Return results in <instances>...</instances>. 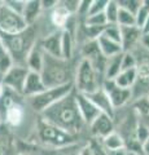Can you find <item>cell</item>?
<instances>
[{"mask_svg":"<svg viewBox=\"0 0 149 155\" xmlns=\"http://www.w3.org/2000/svg\"><path fill=\"white\" fill-rule=\"evenodd\" d=\"M27 72H29V70L26 66L13 65L11 69L2 76L0 84H2L4 88L11 89L14 93L22 96V89H23V84H25Z\"/></svg>","mask_w":149,"mask_h":155,"instance_id":"8","label":"cell"},{"mask_svg":"<svg viewBox=\"0 0 149 155\" xmlns=\"http://www.w3.org/2000/svg\"><path fill=\"white\" fill-rule=\"evenodd\" d=\"M101 87H103V89L107 92V94L109 96V100H110V102H112L114 110L124 107L132 98V91L118 87L114 83V80L104 79Z\"/></svg>","mask_w":149,"mask_h":155,"instance_id":"9","label":"cell"},{"mask_svg":"<svg viewBox=\"0 0 149 155\" xmlns=\"http://www.w3.org/2000/svg\"><path fill=\"white\" fill-rule=\"evenodd\" d=\"M39 116L44 122L53 124L57 128L78 137L84 128H87L79 114L74 91L70 94L65 96L64 98H61L59 102L52 105L51 107L46 109L42 114H39Z\"/></svg>","mask_w":149,"mask_h":155,"instance_id":"1","label":"cell"},{"mask_svg":"<svg viewBox=\"0 0 149 155\" xmlns=\"http://www.w3.org/2000/svg\"><path fill=\"white\" fill-rule=\"evenodd\" d=\"M60 4L66 9L70 16H75L78 12V7H79V0H66V2H60Z\"/></svg>","mask_w":149,"mask_h":155,"instance_id":"37","label":"cell"},{"mask_svg":"<svg viewBox=\"0 0 149 155\" xmlns=\"http://www.w3.org/2000/svg\"><path fill=\"white\" fill-rule=\"evenodd\" d=\"M107 155H127L126 149L122 150H115V151H107Z\"/></svg>","mask_w":149,"mask_h":155,"instance_id":"42","label":"cell"},{"mask_svg":"<svg viewBox=\"0 0 149 155\" xmlns=\"http://www.w3.org/2000/svg\"><path fill=\"white\" fill-rule=\"evenodd\" d=\"M148 137H149V128L147 127V125H144V124H141V123H139L137 122V127H136V138H137V141H139V143L141 145H144V142L148 140Z\"/></svg>","mask_w":149,"mask_h":155,"instance_id":"36","label":"cell"},{"mask_svg":"<svg viewBox=\"0 0 149 155\" xmlns=\"http://www.w3.org/2000/svg\"><path fill=\"white\" fill-rule=\"evenodd\" d=\"M134 113H135L137 122L149 128V100L148 97H140L134 102Z\"/></svg>","mask_w":149,"mask_h":155,"instance_id":"21","label":"cell"},{"mask_svg":"<svg viewBox=\"0 0 149 155\" xmlns=\"http://www.w3.org/2000/svg\"><path fill=\"white\" fill-rule=\"evenodd\" d=\"M86 96H87L88 98L91 100V102H92L96 107L100 110V113L107 114V115H109L110 118H113V119L115 118V110L113 107L112 102H110L109 96L107 94V92L103 89V87H101V88H99L97 91L92 92V93L86 94Z\"/></svg>","mask_w":149,"mask_h":155,"instance_id":"13","label":"cell"},{"mask_svg":"<svg viewBox=\"0 0 149 155\" xmlns=\"http://www.w3.org/2000/svg\"><path fill=\"white\" fill-rule=\"evenodd\" d=\"M42 13V4L39 0H29L25 3V8L22 12V18L27 26H32L36 23L38 17Z\"/></svg>","mask_w":149,"mask_h":155,"instance_id":"18","label":"cell"},{"mask_svg":"<svg viewBox=\"0 0 149 155\" xmlns=\"http://www.w3.org/2000/svg\"><path fill=\"white\" fill-rule=\"evenodd\" d=\"M87 128L90 129V133L96 140H103L115 130V123L113 118L101 113Z\"/></svg>","mask_w":149,"mask_h":155,"instance_id":"10","label":"cell"},{"mask_svg":"<svg viewBox=\"0 0 149 155\" xmlns=\"http://www.w3.org/2000/svg\"><path fill=\"white\" fill-rule=\"evenodd\" d=\"M4 3H5L12 11H14L16 13L22 16V12H23V8H25L26 2H21V0H7V2H4Z\"/></svg>","mask_w":149,"mask_h":155,"instance_id":"38","label":"cell"},{"mask_svg":"<svg viewBox=\"0 0 149 155\" xmlns=\"http://www.w3.org/2000/svg\"><path fill=\"white\" fill-rule=\"evenodd\" d=\"M122 53L117 56L107 58V64H105V70H104V79L107 80H113L119 72H121V64H122Z\"/></svg>","mask_w":149,"mask_h":155,"instance_id":"23","label":"cell"},{"mask_svg":"<svg viewBox=\"0 0 149 155\" xmlns=\"http://www.w3.org/2000/svg\"><path fill=\"white\" fill-rule=\"evenodd\" d=\"M117 3H118L119 8H122L124 11H127L135 16L136 12L139 11V8L141 7L143 0H119Z\"/></svg>","mask_w":149,"mask_h":155,"instance_id":"34","label":"cell"},{"mask_svg":"<svg viewBox=\"0 0 149 155\" xmlns=\"http://www.w3.org/2000/svg\"><path fill=\"white\" fill-rule=\"evenodd\" d=\"M12 66H13L12 58L8 54V52L5 48H4V45L2 44V41H0V79H2V76L5 74Z\"/></svg>","mask_w":149,"mask_h":155,"instance_id":"29","label":"cell"},{"mask_svg":"<svg viewBox=\"0 0 149 155\" xmlns=\"http://www.w3.org/2000/svg\"><path fill=\"white\" fill-rule=\"evenodd\" d=\"M114 83L121 88H127L131 89L136 80V69H130V70H124L121 71L119 74L114 78Z\"/></svg>","mask_w":149,"mask_h":155,"instance_id":"25","label":"cell"},{"mask_svg":"<svg viewBox=\"0 0 149 155\" xmlns=\"http://www.w3.org/2000/svg\"><path fill=\"white\" fill-rule=\"evenodd\" d=\"M140 43H141L143 47H145L147 49H149V32L148 34H141Z\"/></svg>","mask_w":149,"mask_h":155,"instance_id":"41","label":"cell"},{"mask_svg":"<svg viewBox=\"0 0 149 155\" xmlns=\"http://www.w3.org/2000/svg\"><path fill=\"white\" fill-rule=\"evenodd\" d=\"M141 150H143L144 155H149V137H148V140L144 142V145L141 146Z\"/></svg>","mask_w":149,"mask_h":155,"instance_id":"43","label":"cell"},{"mask_svg":"<svg viewBox=\"0 0 149 155\" xmlns=\"http://www.w3.org/2000/svg\"><path fill=\"white\" fill-rule=\"evenodd\" d=\"M42 4V11H52L57 4H59V2H56V0H53V2H40Z\"/></svg>","mask_w":149,"mask_h":155,"instance_id":"39","label":"cell"},{"mask_svg":"<svg viewBox=\"0 0 149 155\" xmlns=\"http://www.w3.org/2000/svg\"><path fill=\"white\" fill-rule=\"evenodd\" d=\"M71 16L66 12V9L64 8L60 4H59L52 9L51 11V14H49V18H51V22H52V25H53L56 27V30H59V31H62L64 30V27L66 25V22H68V19L70 18Z\"/></svg>","mask_w":149,"mask_h":155,"instance_id":"22","label":"cell"},{"mask_svg":"<svg viewBox=\"0 0 149 155\" xmlns=\"http://www.w3.org/2000/svg\"><path fill=\"white\" fill-rule=\"evenodd\" d=\"M127 155H144V154H139V153H130V151H127Z\"/></svg>","mask_w":149,"mask_h":155,"instance_id":"44","label":"cell"},{"mask_svg":"<svg viewBox=\"0 0 149 155\" xmlns=\"http://www.w3.org/2000/svg\"><path fill=\"white\" fill-rule=\"evenodd\" d=\"M74 72L75 69L71 66L70 61H66L64 58H56L44 53L40 76L46 88H53V87L73 83Z\"/></svg>","mask_w":149,"mask_h":155,"instance_id":"3","label":"cell"},{"mask_svg":"<svg viewBox=\"0 0 149 155\" xmlns=\"http://www.w3.org/2000/svg\"><path fill=\"white\" fill-rule=\"evenodd\" d=\"M3 92H4V87L0 84V97H2V94H3Z\"/></svg>","mask_w":149,"mask_h":155,"instance_id":"45","label":"cell"},{"mask_svg":"<svg viewBox=\"0 0 149 155\" xmlns=\"http://www.w3.org/2000/svg\"><path fill=\"white\" fill-rule=\"evenodd\" d=\"M74 96H75V102H76V106H78L79 114L82 116V119H83L86 127H88V125L101 113H100V110L91 102V100L86 94L78 93V92L74 91Z\"/></svg>","mask_w":149,"mask_h":155,"instance_id":"11","label":"cell"},{"mask_svg":"<svg viewBox=\"0 0 149 155\" xmlns=\"http://www.w3.org/2000/svg\"><path fill=\"white\" fill-rule=\"evenodd\" d=\"M36 137L39 140L40 146L53 150L75 146L79 140L78 136H73L65 132V130L57 128L56 125L44 122L40 118L36 123Z\"/></svg>","mask_w":149,"mask_h":155,"instance_id":"4","label":"cell"},{"mask_svg":"<svg viewBox=\"0 0 149 155\" xmlns=\"http://www.w3.org/2000/svg\"><path fill=\"white\" fill-rule=\"evenodd\" d=\"M97 45H99V49H100V52H101V54L105 58L117 56V54H119V53L123 52L122 45L119 44V43L112 41V40H109V39L104 38L101 35L97 38Z\"/></svg>","mask_w":149,"mask_h":155,"instance_id":"20","label":"cell"},{"mask_svg":"<svg viewBox=\"0 0 149 155\" xmlns=\"http://www.w3.org/2000/svg\"><path fill=\"white\" fill-rule=\"evenodd\" d=\"M117 25L119 27H131V26H136L135 22V16L131 14L130 12L124 11V9L119 8L118 12V17H117Z\"/></svg>","mask_w":149,"mask_h":155,"instance_id":"30","label":"cell"},{"mask_svg":"<svg viewBox=\"0 0 149 155\" xmlns=\"http://www.w3.org/2000/svg\"><path fill=\"white\" fill-rule=\"evenodd\" d=\"M0 124H2V119H0Z\"/></svg>","mask_w":149,"mask_h":155,"instance_id":"46","label":"cell"},{"mask_svg":"<svg viewBox=\"0 0 149 155\" xmlns=\"http://www.w3.org/2000/svg\"><path fill=\"white\" fill-rule=\"evenodd\" d=\"M107 4H108V0H91L88 16H91V14H97V13H104Z\"/></svg>","mask_w":149,"mask_h":155,"instance_id":"35","label":"cell"},{"mask_svg":"<svg viewBox=\"0 0 149 155\" xmlns=\"http://www.w3.org/2000/svg\"><path fill=\"white\" fill-rule=\"evenodd\" d=\"M84 25L91 26V27H99V28H104L108 25L107 18H105L104 13H97V14H91V16H87L86 19L83 21Z\"/></svg>","mask_w":149,"mask_h":155,"instance_id":"31","label":"cell"},{"mask_svg":"<svg viewBox=\"0 0 149 155\" xmlns=\"http://www.w3.org/2000/svg\"><path fill=\"white\" fill-rule=\"evenodd\" d=\"M141 34V30L136 26L121 27V45L123 52H131V48L140 41Z\"/></svg>","mask_w":149,"mask_h":155,"instance_id":"17","label":"cell"},{"mask_svg":"<svg viewBox=\"0 0 149 155\" xmlns=\"http://www.w3.org/2000/svg\"><path fill=\"white\" fill-rule=\"evenodd\" d=\"M104 76L95 70V67L87 60L82 58L75 67L74 72V91L82 94H90L101 88Z\"/></svg>","mask_w":149,"mask_h":155,"instance_id":"5","label":"cell"},{"mask_svg":"<svg viewBox=\"0 0 149 155\" xmlns=\"http://www.w3.org/2000/svg\"><path fill=\"white\" fill-rule=\"evenodd\" d=\"M27 27L21 14L12 11L4 2H0V32L17 34Z\"/></svg>","mask_w":149,"mask_h":155,"instance_id":"7","label":"cell"},{"mask_svg":"<svg viewBox=\"0 0 149 155\" xmlns=\"http://www.w3.org/2000/svg\"><path fill=\"white\" fill-rule=\"evenodd\" d=\"M78 155H95V154H93V150H92V147H91V145L87 143L86 146H83L78 151Z\"/></svg>","mask_w":149,"mask_h":155,"instance_id":"40","label":"cell"},{"mask_svg":"<svg viewBox=\"0 0 149 155\" xmlns=\"http://www.w3.org/2000/svg\"><path fill=\"white\" fill-rule=\"evenodd\" d=\"M0 41L11 56L13 65L25 66L27 54L38 43V26H27L25 30L17 34H2Z\"/></svg>","mask_w":149,"mask_h":155,"instance_id":"2","label":"cell"},{"mask_svg":"<svg viewBox=\"0 0 149 155\" xmlns=\"http://www.w3.org/2000/svg\"><path fill=\"white\" fill-rule=\"evenodd\" d=\"M74 91V85L73 83L65 84V85H60V87H53V88H46L42 93L32 96L27 100L29 106L39 115L42 114L46 109L51 107L52 105H55L56 102H59L61 98H64L65 96L70 94Z\"/></svg>","mask_w":149,"mask_h":155,"instance_id":"6","label":"cell"},{"mask_svg":"<svg viewBox=\"0 0 149 155\" xmlns=\"http://www.w3.org/2000/svg\"><path fill=\"white\" fill-rule=\"evenodd\" d=\"M0 155H17V140L11 128L3 123L0 124Z\"/></svg>","mask_w":149,"mask_h":155,"instance_id":"15","label":"cell"},{"mask_svg":"<svg viewBox=\"0 0 149 155\" xmlns=\"http://www.w3.org/2000/svg\"><path fill=\"white\" fill-rule=\"evenodd\" d=\"M149 17V2H143L141 7L139 8V11L135 14V22L136 27H139L141 30V27L144 26V23Z\"/></svg>","mask_w":149,"mask_h":155,"instance_id":"32","label":"cell"},{"mask_svg":"<svg viewBox=\"0 0 149 155\" xmlns=\"http://www.w3.org/2000/svg\"><path fill=\"white\" fill-rule=\"evenodd\" d=\"M25 114H26L25 107H23V105L21 104V101L13 104L11 107L7 110L5 115H4L3 124H5L9 128L20 127L21 123L23 122V119H25Z\"/></svg>","mask_w":149,"mask_h":155,"instance_id":"16","label":"cell"},{"mask_svg":"<svg viewBox=\"0 0 149 155\" xmlns=\"http://www.w3.org/2000/svg\"><path fill=\"white\" fill-rule=\"evenodd\" d=\"M43 58H44V53L40 49L39 44L36 43L34 48L30 51V53L27 54L25 66L27 67L29 71H34V72H39L40 74L42 67H43Z\"/></svg>","mask_w":149,"mask_h":155,"instance_id":"19","label":"cell"},{"mask_svg":"<svg viewBox=\"0 0 149 155\" xmlns=\"http://www.w3.org/2000/svg\"><path fill=\"white\" fill-rule=\"evenodd\" d=\"M137 60L132 52H123L122 54V64H121V71L130 70V69H136Z\"/></svg>","mask_w":149,"mask_h":155,"instance_id":"33","label":"cell"},{"mask_svg":"<svg viewBox=\"0 0 149 155\" xmlns=\"http://www.w3.org/2000/svg\"><path fill=\"white\" fill-rule=\"evenodd\" d=\"M101 36L121 44V27H119L117 23H114V25L108 23V25L104 27V30L101 32Z\"/></svg>","mask_w":149,"mask_h":155,"instance_id":"28","label":"cell"},{"mask_svg":"<svg viewBox=\"0 0 149 155\" xmlns=\"http://www.w3.org/2000/svg\"><path fill=\"white\" fill-rule=\"evenodd\" d=\"M61 35L62 31L55 30L46 35L42 40H38V44L43 53L56 58H61Z\"/></svg>","mask_w":149,"mask_h":155,"instance_id":"12","label":"cell"},{"mask_svg":"<svg viewBox=\"0 0 149 155\" xmlns=\"http://www.w3.org/2000/svg\"><path fill=\"white\" fill-rule=\"evenodd\" d=\"M101 141V145L104 146V149L107 151H115V150H122L124 149V141L123 138L121 137V134L118 132H114L110 133L109 136H107L105 138L100 140Z\"/></svg>","mask_w":149,"mask_h":155,"instance_id":"26","label":"cell"},{"mask_svg":"<svg viewBox=\"0 0 149 155\" xmlns=\"http://www.w3.org/2000/svg\"><path fill=\"white\" fill-rule=\"evenodd\" d=\"M46 89V85L43 83V79L39 72H34V71H29L25 84H23V89H22V97L25 98H30L32 96H36L42 93Z\"/></svg>","mask_w":149,"mask_h":155,"instance_id":"14","label":"cell"},{"mask_svg":"<svg viewBox=\"0 0 149 155\" xmlns=\"http://www.w3.org/2000/svg\"><path fill=\"white\" fill-rule=\"evenodd\" d=\"M74 45H75V39L71 34L62 31L61 35V58L66 61H70L74 54Z\"/></svg>","mask_w":149,"mask_h":155,"instance_id":"24","label":"cell"},{"mask_svg":"<svg viewBox=\"0 0 149 155\" xmlns=\"http://www.w3.org/2000/svg\"><path fill=\"white\" fill-rule=\"evenodd\" d=\"M118 12H119V5L115 0H108V4L105 7V18H107V22L110 25H114L117 23V17H118Z\"/></svg>","mask_w":149,"mask_h":155,"instance_id":"27","label":"cell"}]
</instances>
